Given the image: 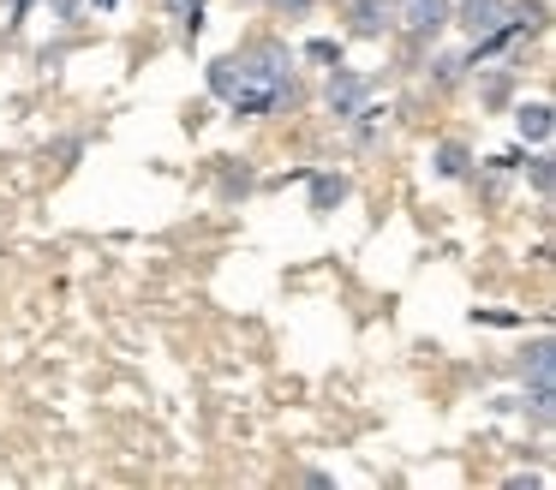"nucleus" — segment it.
<instances>
[{
    "label": "nucleus",
    "mask_w": 556,
    "mask_h": 490,
    "mask_svg": "<svg viewBox=\"0 0 556 490\" xmlns=\"http://www.w3.org/2000/svg\"><path fill=\"white\" fill-rule=\"evenodd\" d=\"M210 90L233 108V114H269L288 96V54L281 48H252V54H222L210 60Z\"/></svg>",
    "instance_id": "1"
},
{
    "label": "nucleus",
    "mask_w": 556,
    "mask_h": 490,
    "mask_svg": "<svg viewBox=\"0 0 556 490\" xmlns=\"http://www.w3.org/2000/svg\"><path fill=\"white\" fill-rule=\"evenodd\" d=\"M365 96H371V78H359V72H348V66H329V114L336 120H359Z\"/></svg>",
    "instance_id": "2"
},
{
    "label": "nucleus",
    "mask_w": 556,
    "mask_h": 490,
    "mask_svg": "<svg viewBox=\"0 0 556 490\" xmlns=\"http://www.w3.org/2000/svg\"><path fill=\"white\" fill-rule=\"evenodd\" d=\"M395 18H401V30H407V36H419V42H425V36H437L448 24V0H401Z\"/></svg>",
    "instance_id": "3"
},
{
    "label": "nucleus",
    "mask_w": 556,
    "mask_h": 490,
    "mask_svg": "<svg viewBox=\"0 0 556 490\" xmlns=\"http://www.w3.org/2000/svg\"><path fill=\"white\" fill-rule=\"evenodd\" d=\"M503 18H508V7H503V0H460V12H455V24L472 36V42H479V36H491Z\"/></svg>",
    "instance_id": "4"
},
{
    "label": "nucleus",
    "mask_w": 556,
    "mask_h": 490,
    "mask_svg": "<svg viewBox=\"0 0 556 490\" xmlns=\"http://www.w3.org/2000/svg\"><path fill=\"white\" fill-rule=\"evenodd\" d=\"M353 36H383L395 24V0H353Z\"/></svg>",
    "instance_id": "5"
},
{
    "label": "nucleus",
    "mask_w": 556,
    "mask_h": 490,
    "mask_svg": "<svg viewBox=\"0 0 556 490\" xmlns=\"http://www.w3.org/2000/svg\"><path fill=\"white\" fill-rule=\"evenodd\" d=\"M515 126H520V138H527V143H544V138H551V102H520L515 108Z\"/></svg>",
    "instance_id": "6"
},
{
    "label": "nucleus",
    "mask_w": 556,
    "mask_h": 490,
    "mask_svg": "<svg viewBox=\"0 0 556 490\" xmlns=\"http://www.w3.org/2000/svg\"><path fill=\"white\" fill-rule=\"evenodd\" d=\"M341 198H348V179H341V174H317V179H312V210H317V215H329Z\"/></svg>",
    "instance_id": "7"
},
{
    "label": "nucleus",
    "mask_w": 556,
    "mask_h": 490,
    "mask_svg": "<svg viewBox=\"0 0 556 490\" xmlns=\"http://www.w3.org/2000/svg\"><path fill=\"white\" fill-rule=\"evenodd\" d=\"M467 162H472L467 143H455V138L437 143V174H443V179H467Z\"/></svg>",
    "instance_id": "8"
},
{
    "label": "nucleus",
    "mask_w": 556,
    "mask_h": 490,
    "mask_svg": "<svg viewBox=\"0 0 556 490\" xmlns=\"http://www.w3.org/2000/svg\"><path fill=\"white\" fill-rule=\"evenodd\" d=\"M168 12L186 24V36H198V30H204V0H168Z\"/></svg>",
    "instance_id": "9"
},
{
    "label": "nucleus",
    "mask_w": 556,
    "mask_h": 490,
    "mask_svg": "<svg viewBox=\"0 0 556 490\" xmlns=\"http://www.w3.org/2000/svg\"><path fill=\"white\" fill-rule=\"evenodd\" d=\"M305 54L324 60V66H341V42H324V36H317V42H305Z\"/></svg>",
    "instance_id": "10"
},
{
    "label": "nucleus",
    "mask_w": 556,
    "mask_h": 490,
    "mask_svg": "<svg viewBox=\"0 0 556 490\" xmlns=\"http://www.w3.org/2000/svg\"><path fill=\"white\" fill-rule=\"evenodd\" d=\"M532 191H539V198H551V155H539V162H532Z\"/></svg>",
    "instance_id": "11"
},
{
    "label": "nucleus",
    "mask_w": 556,
    "mask_h": 490,
    "mask_svg": "<svg viewBox=\"0 0 556 490\" xmlns=\"http://www.w3.org/2000/svg\"><path fill=\"white\" fill-rule=\"evenodd\" d=\"M455 72H460V60H455V54L437 60V84H455Z\"/></svg>",
    "instance_id": "12"
},
{
    "label": "nucleus",
    "mask_w": 556,
    "mask_h": 490,
    "mask_svg": "<svg viewBox=\"0 0 556 490\" xmlns=\"http://www.w3.org/2000/svg\"><path fill=\"white\" fill-rule=\"evenodd\" d=\"M276 7H281V12H288V18H300V12H305V7H312V0H276Z\"/></svg>",
    "instance_id": "13"
},
{
    "label": "nucleus",
    "mask_w": 556,
    "mask_h": 490,
    "mask_svg": "<svg viewBox=\"0 0 556 490\" xmlns=\"http://www.w3.org/2000/svg\"><path fill=\"white\" fill-rule=\"evenodd\" d=\"M114 7H121V0H97V12H114Z\"/></svg>",
    "instance_id": "14"
}]
</instances>
